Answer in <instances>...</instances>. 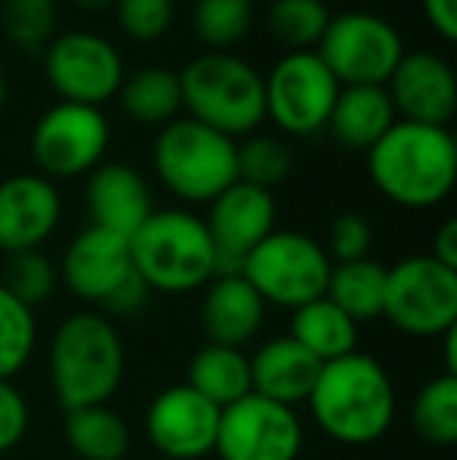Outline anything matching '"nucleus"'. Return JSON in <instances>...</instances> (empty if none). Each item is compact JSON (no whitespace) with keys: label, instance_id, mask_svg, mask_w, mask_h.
Masks as SVG:
<instances>
[{"label":"nucleus","instance_id":"f257e3e1","mask_svg":"<svg viewBox=\"0 0 457 460\" xmlns=\"http://www.w3.org/2000/svg\"><path fill=\"white\" fill-rule=\"evenodd\" d=\"M317 426L338 445H373L395 423V382L370 354H347L323 364L311 398Z\"/></svg>","mask_w":457,"mask_h":460},{"label":"nucleus","instance_id":"f03ea898","mask_svg":"<svg viewBox=\"0 0 457 460\" xmlns=\"http://www.w3.org/2000/svg\"><path fill=\"white\" fill-rule=\"evenodd\" d=\"M373 185L398 207L426 210L452 194L457 179V145L442 126L398 119L366 151Z\"/></svg>","mask_w":457,"mask_h":460},{"label":"nucleus","instance_id":"7ed1b4c3","mask_svg":"<svg viewBox=\"0 0 457 460\" xmlns=\"http://www.w3.org/2000/svg\"><path fill=\"white\" fill-rule=\"evenodd\" d=\"M50 385L63 411L98 407L116 394L126 348L104 314H73L50 341Z\"/></svg>","mask_w":457,"mask_h":460},{"label":"nucleus","instance_id":"20e7f679","mask_svg":"<svg viewBox=\"0 0 457 460\" xmlns=\"http://www.w3.org/2000/svg\"><path fill=\"white\" fill-rule=\"evenodd\" d=\"M132 270L151 291L185 295L216 276V248L204 219L185 210H154L128 238Z\"/></svg>","mask_w":457,"mask_h":460},{"label":"nucleus","instance_id":"39448f33","mask_svg":"<svg viewBox=\"0 0 457 460\" xmlns=\"http://www.w3.org/2000/svg\"><path fill=\"white\" fill-rule=\"evenodd\" d=\"M189 119L235 141L267 119L263 75L232 50H204L179 73Z\"/></svg>","mask_w":457,"mask_h":460},{"label":"nucleus","instance_id":"423d86ee","mask_svg":"<svg viewBox=\"0 0 457 460\" xmlns=\"http://www.w3.org/2000/svg\"><path fill=\"white\" fill-rule=\"evenodd\" d=\"M160 182L189 204H210L238 182L235 141L195 119H172L154 141Z\"/></svg>","mask_w":457,"mask_h":460},{"label":"nucleus","instance_id":"0eeeda50","mask_svg":"<svg viewBox=\"0 0 457 460\" xmlns=\"http://www.w3.org/2000/svg\"><path fill=\"white\" fill-rule=\"evenodd\" d=\"M332 261L323 244L294 229H273L242 263V276L263 304L298 310L326 295Z\"/></svg>","mask_w":457,"mask_h":460},{"label":"nucleus","instance_id":"6e6552de","mask_svg":"<svg viewBox=\"0 0 457 460\" xmlns=\"http://www.w3.org/2000/svg\"><path fill=\"white\" fill-rule=\"evenodd\" d=\"M382 316L410 339H439L457 329V270L429 254L404 257L385 273Z\"/></svg>","mask_w":457,"mask_h":460},{"label":"nucleus","instance_id":"1a4fd4ad","mask_svg":"<svg viewBox=\"0 0 457 460\" xmlns=\"http://www.w3.org/2000/svg\"><path fill=\"white\" fill-rule=\"evenodd\" d=\"M317 57L338 85H385L404 57V41L389 19L366 10H347L330 19Z\"/></svg>","mask_w":457,"mask_h":460},{"label":"nucleus","instance_id":"9d476101","mask_svg":"<svg viewBox=\"0 0 457 460\" xmlns=\"http://www.w3.org/2000/svg\"><path fill=\"white\" fill-rule=\"evenodd\" d=\"M342 85L326 69L317 50H288L263 75L267 116L288 135H317L326 128Z\"/></svg>","mask_w":457,"mask_h":460},{"label":"nucleus","instance_id":"9b49d317","mask_svg":"<svg viewBox=\"0 0 457 460\" xmlns=\"http://www.w3.org/2000/svg\"><path fill=\"white\" fill-rule=\"evenodd\" d=\"M110 122L101 107L60 101L31 128V157L44 179H75L104 164Z\"/></svg>","mask_w":457,"mask_h":460},{"label":"nucleus","instance_id":"f8f14e48","mask_svg":"<svg viewBox=\"0 0 457 460\" xmlns=\"http://www.w3.org/2000/svg\"><path fill=\"white\" fill-rule=\"evenodd\" d=\"M301 448L304 426L294 407L250 392L220 411L214 445V455L220 460H298Z\"/></svg>","mask_w":457,"mask_h":460},{"label":"nucleus","instance_id":"ddd939ff","mask_svg":"<svg viewBox=\"0 0 457 460\" xmlns=\"http://www.w3.org/2000/svg\"><path fill=\"white\" fill-rule=\"evenodd\" d=\"M44 75L60 101L101 107L119 92L122 57L94 31H66L44 48Z\"/></svg>","mask_w":457,"mask_h":460},{"label":"nucleus","instance_id":"4468645a","mask_svg":"<svg viewBox=\"0 0 457 460\" xmlns=\"http://www.w3.org/2000/svg\"><path fill=\"white\" fill-rule=\"evenodd\" d=\"M204 226L216 248V276L242 273L244 257L276 229L273 191L248 182L229 185L210 200V217L204 219Z\"/></svg>","mask_w":457,"mask_h":460},{"label":"nucleus","instance_id":"2eb2a0df","mask_svg":"<svg viewBox=\"0 0 457 460\" xmlns=\"http://www.w3.org/2000/svg\"><path fill=\"white\" fill-rule=\"evenodd\" d=\"M216 429H220V407L189 385L163 388L145 413L147 438L170 460H201L214 455Z\"/></svg>","mask_w":457,"mask_h":460},{"label":"nucleus","instance_id":"dca6fc26","mask_svg":"<svg viewBox=\"0 0 457 460\" xmlns=\"http://www.w3.org/2000/svg\"><path fill=\"white\" fill-rule=\"evenodd\" d=\"M391 107L401 119L420 126H442L454 119L457 110V79L445 57L433 50H404L395 73L385 82Z\"/></svg>","mask_w":457,"mask_h":460},{"label":"nucleus","instance_id":"f3484780","mask_svg":"<svg viewBox=\"0 0 457 460\" xmlns=\"http://www.w3.org/2000/svg\"><path fill=\"white\" fill-rule=\"evenodd\" d=\"M60 191L44 176H10L0 182V251H38L60 226Z\"/></svg>","mask_w":457,"mask_h":460},{"label":"nucleus","instance_id":"a211bd4d","mask_svg":"<svg viewBox=\"0 0 457 460\" xmlns=\"http://www.w3.org/2000/svg\"><path fill=\"white\" fill-rule=\"evenodd\" d=\"M60 276L75 297L92 304H104L116 285L132 276V254H128V238L104 232L98 226H88L85 232L69 242L63 254Z\"/></svg>","mask_w":457,"mask_h":460},{"label":"nucleus","instance_id":"6ab92c4d","mask_svg":"<svg viewBox=\"0 0 457 460\" xmlns=\"http://www.w3.org/2000/svg\"><path fill=\"white\" fill-rule=\"evenodd\" d=\"M85 198L92 226L119 238H132L154 213L145 176L126 164H101L98 170H92Z\"/></svg>","mask_w":457,"mask_h":460},{"label":"nucleus","instance_id":"aec40b11","mask_svg":"<svg viewBox=\"0 0 457 460\" xmlns=\"http://www.w3.org/2000/svg\"><path fill=\"white\" fill-rule=\"evenodd\" d=\"M248 360H250V392L286 407L304 404L311 398L313 385H317L320 369H323V364L311 351H304L292 335L269 339Z\"/></svg>","mask_w":457,"mask_h":460},{"label":"nucleus","instance_id":"412c9836","mask_svg":"<svg viewBox=\"0 0 457 460\" xmlns=\"http://www.w3.org/2000/svg\"><path fill=\"white\" fill-rule=\"evenodd\" d=\"M267 304L242 273L210 279L201 304V329L210 345L242 348L260 332Z\"/></svg>","mask_w":457,"mask_h":460},{"label":"nucleus","instance_id":"4be33fe9","mask_svg":"<svg viewBox=\"0 0 457 460\" xmlns=\"http://www.w3.org/2000/svg\"><path fill=\"white\" fill-rule=\"evenodd\" d=\"M398 122L385 85H342L326 128L345 151H370Z\"/></svg>","mask_w":457,"mask_h":460},{"label":"nucleus","instance_id":"5701e85b","mask_svg":"<svg viewBox=\"0 0 457 460\" xmlns=\"http://www.w3.org/2000/svg\"><path fill=\"white\" fill-rule=\"evenodd\" d=\"M292 339L320 364H332L357 351V323L323 295L292 310Z\"/></svg>","mask_w":457,"mask_h":460},{"label":"nucleus","instance_id":"b1692460","mask_svg":"<svg viewBox=\"0 0 457 460\" xmlns=\"http://www.w3.org/2000/svg\"><path fill=\"white\" fill-rule=\"evenodd\" d=\"M122 113L138 126H170L179 119L182 110V85H179V73L170 66H145L122 79L119 92Z\"/></svg>","mask_w":457,"mask_h":460},{"label":"nucleus","instance_id":"393cba45","mask_svg":"<svg viewBox=\"0 0 457 460\" xmlns=\"http://www.w3.org/2000/svg\"><path fill=\"white\" fill-rule=\"evenodd\" d=\"M189 388H195L210 404L223 407L250 394V360L242 348L204 345L189 364Z\"/></svg>","mask_w":457,"mask_h":460},{"label":"nucleus","instance_id":"a878e982","mask_svg":"<svg viewBox=\"0 0 457 460\" xmlns=\"http://www.w3.org/2000/svg\"><path fill=\"white\" fill-rule=\"evenodd\" d=\"M385 273L389 267L370 261H351V263H332L326 297L345 310L354 323L379 320L385 307Z\"/></svg>","mask_w":457,"mask_h":460},{"label":"nucleus","instance_id":"bb28decb","mask_svg":"<svg viewBox=\"0 0 457 460\" xmlns=\"http://www.w3.org/2000/svg\"><path fill=\"white\" fill-rule=\"evenodd\" d=\"M66 442L82 460H122L132 448L126 420L107 404L66 413Z\"/></svg>","mask_w":457,"mask_h":460},{"label":"nucleus","instance_id":"cd10ccee","mask_svg":"<svg viewBox=\"0 0 457 460\" xmlns=\"http://www.w3.org/2000/svg\"><path fill=\"white\" fill-rule=\"evenodd\" d=\"M414 432L429 445H454L457 442V376H433L417 392L410 407Z\"/></svg>","mask_w":457,"mask_h":460},{"label":"nucleus","instance_id":"c85d7f7f","mask_svg":"<svg viewBox=\"0 0 457 460\" xmlns=\"http://www.w3.org/2000/svg\"><path fill=\"white\" fill-rule=\"evenodd\" d=\"M330 19L332 13L323 0H273L267 25L276 41L288 44V50H317Z\"/></svg>","mask_w":457,"mask_h":460},{"label":"nucleus","instance_id":"c756f323","mask_svg":"<svg viewBox=\"0 0 457 460\" xmlns=\"http://www.w3.org/2000/svg\"><path fill=\"white\" fill-rule=\"evenodd\" d=\"M191 25L207 50H232L254 25V0H198Z\"/></svg>","mask_w":457,"mask_h":460},{"label":"nucleus","instance_id":"7c9ffc66","mask_svg":"<svg viewBox=\"0 0 457 460\" xmlns=\"http://www.w3.org/2000/svg\"><path fill=\"white\" fill-rule=\"evenodd\" d=\"M238 182H248L263 191H273L292 172V151L282 138L273 135H248L242 145H235Z\"/></svg>","mask_w":457,"mask_h":460},{"label":"nucleus","instance_id":"2f4dec72","mask_svg":"<svg viewBox=\"0 0 457 460\" xmlns=\"http://www.w3.org/2000/svg\"><path fill=\"white\" fill-rule=\"evenodd\" d=\"M35 310L22 307L0 285V382H10L35 351Z\"/></svg>","mask_w":457,"mask_h":460},{"label":"nucleus","instance_id":"473e14b6","mask_svg":"<svg viewBox=\"0 0 457 460\" xmlns=\"http://www.w3.org/2000/svg\"><path fill=\"white\" fill-rule=\"evenodd\" d=\"M0 25L19 50H44L54 41L57 0H4Z\"/></svg>","mask_w":457,"mask_h":460},{"label":"nucleus","instance_id":"72a5a7b5","mask_svg":"<svg viewBox=\"0 0 457 460\" xmlns=\"http://www.w3.org/2000/svg\"><path fill=\"white\" fill-rule=\"evenodd\" d=\"M6 291L16 297L22 307L35 310L44 304L57 288V270L48 257L38 251H19V254H6L4 279H0Z\"/></svg>","mask_w":457,"mask_h":460},{"label":"nucleus","instance_id":"f704fd0d","mask_svg":"<svg viewBox=\"0 0 457 460\" xmlns=\"http://www.w3.org/2000/svg\"><path fill=\"white\" fill-rule=\"evenodd\" d=\"M116 19L135 41H157L170 31L176 4L172 0H116Z\"/></svg>","mask_w":457,"mask_h":460},{"label":"nucleus","instance_id":"c9c22d12","mask_svg":"<svg viewBox=\"0 0 457 460\" xmlns=\"http://www.w3.org/2000/svg\"><path fill=\"white\" fill-rule=\"evenodd\" d=\"M373 248V229L366 223V217L360 213H338L330 223V232H326V257L332 263H351V261H364L370 257Z\"/></svg>","mask_w":457,"mask_h":460},{"label":"nucleus","instance_id":"e433bc0d","mask_svg":"<svg viewBox=\"0 0 457 460\" xmlns=\"http://www.w3.org/2000/svg\"><path fill=\"white\" fill-rule=\"evenodd\" d=\"M29 432V404L16 385L0 382V455L16 448Z\"/></svg>","mask_w":457,"mask_h":460},{"label":"nucleus","instance_id":"4c0bfd02","mask_svg":"<svg viewBox=\"0 0 457 460\" xmlns=\"http://www.w3.org/2000/svg\"><path fill=\"white\" fill-rule=\"evenodd\" d=\"M147 297H151V288H147V285L141 282V276L132 270V276L122 279L110 295L104 297V304H101V307H104L107 314H113V316H135V314H141V310H145Z\"/></svg>","mask_w":457,"mask_h":460},{"label":"nucleus","instance_id":"58836bf2","mask_svg":"<svg viewBox=\"0 0 457 460\" xmlns=\"http://www.w3.org/2000/svg\"><path fill=\"white\" fill-rule=\"evenodd\" d=\"M426 22L439 31L445 41L457 38V0H420Z\"/></svg>","mask_w":457,"mask_h":460},{"label":"nucleus","instance_id":"ea45409f","mask_svg":"<svg viewBox=\"0 0 457 460\" xmlns=\"http://www.w3.org/2000/svg\"><path fill=\"white\" fill-rule=\"evenodd\" d=\"M433 261H439L442 267L448 270H457V223L454 219H445V223L439 226V232H435L433 238Z\"/></svg>","mask_w":457,"mask_h":460},{"label":"nucleus","instance_id":"a19ab883","mask_svg":"<svg viewBox=\"0 0 457 460\" xmlns=\"http://www.w3.org/2000/svg\"><path fill=\"white\" fill-rule=\"evenodd\" d=\"M79 6H88V10H104V6H113L116 0H73Z\"/></svg>","mask_w":457,"mask_h":460},{"label":"nucleus","instance_id":"79ce46f5","mask_svg":"<svg viewBox=\"0 0 457 460\" xmlns=\"http://www.w3.org/2000/svg\"><path fill=\"white\" fill-rule=\"evenodd\" d=\"M4 103H6V79H4V73H0V110H4Z\"/></svg>","mask_w":457,"mask_h":460},{"label":"nucleus","instance_id":"37998d69","mask_svg":"<svg viewBox=\"0 0 457 460\" xmlns=\"http://www.w3.org/2000/svg\"><path fill=\"white\" fill-rule=\"evenodd\" d=\"M269 4H273V0H269Z\"/></svg>","mask_w":457,"mask_h":460}]
</instances>
